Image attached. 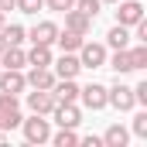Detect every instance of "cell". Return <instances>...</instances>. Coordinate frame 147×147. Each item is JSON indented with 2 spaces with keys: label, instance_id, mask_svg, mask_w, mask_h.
Wrapping results in <instances>:
<instances>
[{
  "label": "cell",
  "instance_id": "6da1fadb",
  "mask_svg": "<svg viewBox=\"0 0 147 147\" xmlns=\"http://www.w3.org/2000/svg\"><path fill=\"white\" fill-rule=\"evenodd\" d=\"M21 130L28 144H45L51 137V120H45L41 113H31V120H21Z\"/></svg>",
  "mask_w": 147,
  "mask_h": 147
},
{
  "label": "cell",
  "instance_id": "7a4b0ae2",
  "mask_svg": "<svg viewBox=\"0 0 147 147\" xmlns=\"http://www.w3.org/2000/svg\"><path fill=\"white\" fill-rule=\"evenodd\" d=\"M79 62H82V69H103L106 65V45H99V41H82L79 45Z\"/></svg>",
  "mask_w": 147,
  "mask_h": 147
},
{
  "label": "cell",
  "instance_id": "3957f363",
  "mask_svg": "<svg viewBox=\"0 0 147 147\" xmlns=\"http://www.w3.org/2000/svg\"><path fill=\"white\" fill-rule=\"evenodd\" d=\"M79 99H82V106L92 113L106 110V86H99V82H89V86H79Z\"/></svg>",
  "mask_w": 147,
  "mask_h": 147
},
{
  "label": "cell",
  "instance_id": "277c9868",
  "mask_svg": "<svg viewBox=\"0 0 147 147\" xmlns=\"http://www.w3.org/2000/svg\"><path fill=\"white\" fill-rule=\"evenodd\" d=\"M106 106H116L120 113L134 110V106H137V99H134V89H130V86H123V82L110 86V89H106Z\"/></svg>",
  "mask_w": 147,
  "mask_h": 147
},
{
  "label": "cell",
  "instance_id": "5b68a950",
  "mask_svg": "<svg viewBox=\"0 0 147 147\" xmlns=\"http://www.w3.org/2000/svg\"><path fill=\"white\" fill-rule=\"evenodd\" d=\"M140 17H144V3L140 0H116V24L134 28Z\"/></svg>",
  "mask_w": 147,
  "mask_h": 147
},
{
  "label": "cell",
  "instance_id": "8992f818",
  "mask_svg": "<svg viewBox=\"0 0 147 147\" xmlns=\"http://www.w3.org/2000/svg\"><path fill=\"white\" fill-rule=\"evenodd\" d=\"M55 103H58V99H55L51 89H31V92H28V110H31V113L48 116V113L55 110Z\"/></svg>",
  "mask_w": 147,
  "mask_h": 147
},
{
  "label": "cell",
  "instance_id": "52a82bcc",
  "mask_svg": "<svg viewBox=\"0 0 147 147\" xmlns=\"http://www.w3.org/2000/svg\"><path fill=\"white\" fill-rule=\"evenodd\" d=\"M51 72H55V79H75L82 72V62H79L75 51H62V58L51 62Z\"/></svg>",
  "mask_w": 147,
  "mask_h": 147
},
{
  "label": "cell",
  "instance_id": "ba28073f",
  "mask_svg": "<svg viewBox=\"0 0 147 147\" xmlns=\"http://www.w3.org/2000/svg\"><path fill=\"white\" fill-rule=\"evenodd\" d=\"M58 127H79L82 123V110L75 106V103H55V110L48 113Z\"/></svg>",
  "mask_w": 147,
  "mask_h": 147
},
{
  "label": "cell",
  "instance_id": "9c48e42d",
  "mask_svg": "<svg viewBox=\"0 0 147 147\" xmlns=\"http://www.w3.org/2000/svg\"><path fill=\"white\" fill-rule=\"evenodd\" d=\"M28 89V79L21 69H0V92H10V96H21Z\"/></svg>",
  "mask_w": 147,
  "mask_h": 147
},
{
  "label": "cell",
  "instance_id": "30bf717a",
  "mask_svg": "<svg viewBox=\"0 0 147 147\" xmlns=\"http://www.w3.org/2000/svg\"><path fill=\"white\" fill-rule=\"evenodd\" d=\"M55 38H58V24L55 21H38L34 28L28 31L31 45H55Z\"/></svg>",
  "mask_w": 147,
  "mask_h": 147
},
{
  "label": "cell",
  "instance_id": "8fae6325",
  "mask_svg": "<svg viewBox=\"0 0 147 147\" xmlns=\"http://www.w3.org/2000/svg\"><path fill=\"white\" fill-rule=\"evenodd\" d=\"M28 65V51L21 45H7L0 51V69H24Z\"/></svg>",
  "mask_w": 147,
  "mask_h": 147
},
{
  "label": "cell",
  "instance_id": "7c38bea8",
  "mask_svg": "<svg viewBox=\"0 0 147 147\" xmlns=\"http://www.w3.org/2000/svg\"><path fill=\"white\" fill-rule=\"evenodd\" d=\"M24 79H28V89H51L58 82L51 69H34V65H31V72L24 75Z\"/></svg>",
  "mask_w": 147,
  "mask_h": 147
},
{
  "label": "cell",
  "instance_id": "4fadbf2b",
  "mask_svg": "<svg viewBox=\"0 0 147 147\" xmlns=\"http://www.w3.org/2000/svg\"><path fill=\"white\" fill-rule=\"evenodd\" d=\"M65 28H69V31H75V34H89V31H92V17H86V14H82V10H65Z\"/></svg>",
  "mask_w": 147,
  "mask_h": 147
},
{
  "label": "cell",
  "instance_id": "5bb4252c",
  "mask_svg": "<svg viewBox=\"0 0 147 147\" xmlns=\"http://www.w3.org/2000/svg\"><path fill=\"white\" fill-rule=\"evenodd\" d=\"M51 92H55L58 103H75V99H79V82H75V79H58V82L51 86Z\"/></svg>",
  "mask_w": 147,
  "mask_h": 147
},
{
  "label": "cell",
  "instance_id": "9a60e30c",
  "mask_svg": "<svg viewBox=\"0 0 147 147\" xmlns=\"http://www.w3.org/2000/svg\"><path fill=\"white\" fill-rule=\"evenodd\" d=\"M51 45H31V51H28V65H34V69H51Z\"/></svg>",
  "mask_w": 147,
  "mask_h": 147
},
{
  "label": "cell",
  "instance_id": "2e32d148",
  "mask_svg": "<svg viewBox=\"0 0 147 147\" xmlns=\"http://www.w3.org/2000/svg\"><path fill=\"white\" fill-rule=\"evenodd\" d=\"M106 65H110L116 75L134 72V62H130V48H116V51H113V58H106Z\"/></svg>",
  "mask_w": 147,
  "mask_h": 147
},
{
  "label": "cell",
  "instance_id": "e0dca14e",
  "mask_svg": "<svg viewBox=\"0 0 147 147\" xmlns=\"http://www.w3.org/2000/svg\"><path fill=\"white\" fill-rule=\"evenodd\" d=\"M127 140H130V130L123 123H113V127H106V134H103V144L106 147H127Z\"/></svg>",
  "mask_w": 147,
  "mask_h": 147
},
{
  "label": "cell",
  "instance_id": "ac0fdd59",
  "mask_svg": "<svg viewBox=\"0 0 147 147\" xmlns=\"http://www.w3.org/2000/svg\"><path fill=\"white\" fill-rule=\"evenodd\" d=\"M106 45H110L113 51L116 48H130V28H123V24H113L110 34H106Z\"/></svg>",
  "mask_w": 147,
  "mask_h": 147
},
{
  "label": "cell",
  "instance_id": "d6986e66",
  "mask_svg": "<svg viewBox=\"0 0 147 147\" xmlns=\"http://www.w3.org/2000/svg\"><path fill=\"white\" fill-rule=\"evenodd\" d=\"M82 41H86V34H75V31H69V28H65V31L58 28V38H55V45H58L62 51H79Z\"/></svg>",
  "mask_w": 147,
  "mask_h": 147
},
{
  "label": "cell",
  "instance_id": "ffe728a7",
  "mask_svg": "<svg viewBox=\"0 0 147 147\" xmlns=\"http://www.w3.org/2000/svg\"><path fill=\"white\" fill-rule=\"evenodd\" d=\"M48 140L55 147H75L79 144V134H75V127H58V134H51Z\"/></svg>",
  "mask_w": 147,
  "mask_h": 147
},
{
  "label": "cell",
  "instance_id": "44dd1931",
  "mask_svg": "<svg viewBox=\"0 0 147 147\" xmlns=\"http://www.w3.org/2000/svg\"><path fill=\"white\" fill-rule=\"evenodd\" d=\"M0 38H3L7 45H24V41H28V31H24L21 24H3V28H0Z\"/></svg>",
  "mask_w": 147,
  "mask_h": 147
},
{
  "label": "cell",
  "instance_id": "7402d4cb",
  "mask_svg": "<svg viewBox=\"0 0 147 147\" xmlns=\"http://www.w3.org/2000/svg\"><path fill=\"white\" fill-rule=\"evenodd\" d=\"M21 120H24V116H21V106L10 110V113H0V130H3V134H7V130H17Z\"/></svg>",
  "mask_w": 147,
  "mask_h": 147
},
{
  "label": "cell",
  "instance_id": "603a6c76",
  "mask_svg": "<svg viewBox=\"0 0 147 147\" xmlns=\"http://www.w3.org/2000/svg\"><path fill=\"white\" fill-rule=\"evenodd\" d=\"M130 62H134V72L147 69V45H144V41H140L137 48H130Z\"/></svg>",
  "mask_w": 147,
  "mask_h": 147
},
{
  "label": "cell",
  "instance_id": "cb8c5ba5",
  "mask_svg": "<svg viewBox=\"0 0 147 147\" xmlns=\"http://www.w3.org/2000/svg\"><path fill=\"white\" fill-rule=\"evenodd\" d=\"M75 10H82L86 17H92V21H96V14L103 10V0H75Z\"/></svg>",
  "mask_w": 147,
  "mask_h": 147
},
{
  "label": "cell",
  "instance_id": "d4e9b609",
  "mask_svg": "<svg viewBox=\"0 0 147 147\" xmlns=\"http://www.w3.org/2000/svg\"><path fill=\"white\" fill-rule=\"evenodd\" d=\"M17 106H21V99H17V96L0 92V113H10V110H17Z\"/></svg>",
  "mask_w": 147,
  "mask_h": 147
},
{
  "label": "cell",
  "instance_id": "484cf974",
  "mask_svg": "<svg viewBox=\"0 0 147 147\" xmlns=\"http://www.w3.org/2000/svg\"><path fill=\"white\" fill-rule=\"evenodd\" d=\"M41 7H45V0H17V10L21 14H38Z\"/></svg>",
  "mask_w": 147,
  "mask_h": 147
},
{
  "label": "cell",
  "instance_id": "4316f807",
  "mask_svg": "<svg viewBox=\"0 0 147 147\" xmlns=\"http://www.w3.org/2000/svg\"><path fill=\"white\" fill-rule=\"evenodd\" d=\"M134 134H137L140 140H147V113H137V116H134Z\"/></svg>",
  "mask_w": 147,
  "mask_h": 147
},
{
  "label": "cell",
  "instance_id": "83f0119b",
  "mask_svg": "<svg viewBox=\"0 0 147 147\" xmlns=\"http://www.w3.org/2000/svg\"><path fill=\"white\" fill-rule=\"evenodd\" d=\"M45 7L48 10H58V14H65V10H72L75 0H45Z\"/></svg>",
  "mask_w": 147,
  "mask_h": 147
},
{
  "label": "cell",
  "instance_id": "f1b7e54d",
  "mask_svg": "<svg viewBox=\"0 0 147 147\" xmlns=\"http://www.w3.org/2000/svg\"><path fill=\"white\" fill-rule=\"evenodd\" d=\"M134 99L147 106V82H137V86H134Z\"/></svg>",
  "mask_w": 147,
  "mask_h": 147
},
{
  "label": "cell",
  "instance_id": "f546056e",
  "mask_svg": "<svg viewBox=\"0 0 147 147\" xmlns=\"http://www.w3.org/2000/svg\"><path fill=\"white\" fill-rule=\"evenodd\" d=\"M79 144H86V147H103V137H79Z\"/></svg>",
  "mask_w": 147,
  "mask_h": 147
},
{
  "label": "cell",
  "instance_id": "4dcf8cb0",
  "mask_svg": "<svg viewBox=\"0 0 147 147\" xmlns=\"http://www.w3.org/2000/svg\"><path fill=\"white\" fill-rule=\"evenodd\" d=\"M14 7H17V0H0V10H3V14H7V10H14Z\"/></svg>",
  "mask_w": 147,
  "mask_h": 147
},
{
  "label": "cell",
  "instance_id": "1f68e13d",
  "mask_svg": "<svg viewBox=\"0 0 147 147\" xmlns=\"http://www.w3.org/2000/svg\"><path fill=\"white\" fill-rule=\"evenodd\" d=\"M3 24H7V14H3V10H0V28H3Z\"/></svg>",
  "mask_w": 147,
  "mask_h": 147
},
{
  "label": "cell",
  "instance_id": "d6a6232c",
  "mask_svg": "<svg viewBox=\"0 0 147 147\" xmlns=\"http://www.w3.org/2000/svg\"><path fill=\"white\" fill-rule=\"evenodd\" d=\"M3 48H7V41H3V38H0V51H3Z\"/></svg>",
  "mask_w": 147,
  "mask_h": 147
},
{
  "label": "cell",
  "instance_id": "836d02e7",
  "mask_svg": "<svg viewBox=\"0 0 147 147\" xmlns=\"http://www.w3.org/2000/svg\"><path fill=\"white\" fill-rule=\"evenodd\" d=\"M103 3H116V0H103Z\"/></svg>",
  "mask_w": 147,
  "mask_h": 147
},
{
  "label": "cell",
  "instance_id": "e575fe53",
  "mask_svg": "<svg viewBox=\"0 0 147 147\" xmlns=\"http://www.w3.org/2000/svg\"><path fill=\"white\" fill-rule=\"evenodd\" d=\"M0 140H3V130H0Z\"/></svg>",
  "mask_w": 147,
  "mask_h": 147
}]
</instances>
